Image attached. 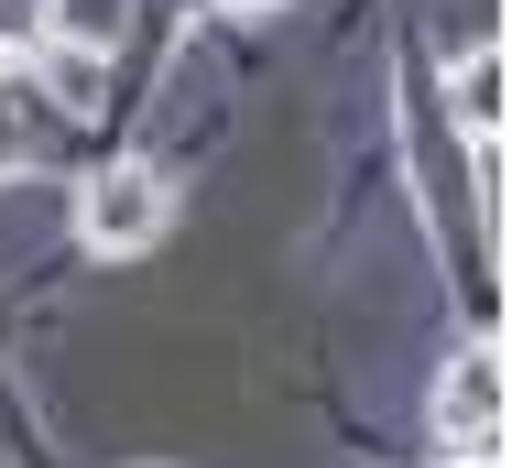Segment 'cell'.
Instances as JSON below:
<instances>
[{
    "label": "cell",
    "instance_id": "8992f818",
    "mask_svg": "<svg viewBox=\"0 0 512 468\" xmlns=\"http://www.w3.org/2000/svg\"><path fill=\"white\" fill-rule=\"evenodd\" d=\"M0 468H11V447H0Z\"/></svg>",
    "mask_w": 512,
    "mask_h": 468
},
{
    "label": "cell",
    "instance_id": "5b68a950",
    "mask_svg": "<svg viewBox=\"0 0 512 468\" xmlns=\"http://www.w3.org/2000/svg\"><path fill=\"white\" fill-rule=\"evenodd\" d=\"M44 22H55V44L109 55V44H120V22H131V0H44Z\"/></svg>",
    "mask_w": 512,
    "mask_h": 468
},
{
    "label": "cell",
    "instance_id": "6da1fadb",
    "mask_svg": "<svg viewBox=\"0 0 512 468\" xmlns=\"http://www.w3.org/2000/svg\"><path fill=\"white\" fill-rule=\"evenodd\" d=\"M164 218H175V186H164L142 153H120V164H99V175L77 186V240H88V251H153Z\"/></svg>",
    "mask_w": 512,
    "mask_h": 468
},
{
    "label": "cell",
    "instance_id": "277c9868",
    "mask_svg": "<svg viewBox=\"0 0 512 468\" xmlns=\"http://www.w3.org/2000/svg\"><path fill=\"white\" fill-rule=\"evenodd\" d=\"M447 109L480 131V142H502V55L480 44V55H458V77H447Z\"/></svg>",
    "mask_w": 512,
    "mask_h": 468
},
{
    "label": "cell",
    "instance_id": "7a4b0ae2",
    "mask_svg": "<svg viewBox=\"0 0 512 468\" xmlns=\"http://www.w3.org/2000/svg\"><path fill=\"white\" fill-rule=\"evenodd\" d=\"M436 447L447 458H491L502 447V338H469L436 371Z\"/></svg>",
    "mask_w": 512,
    "mask_h": 468
},
{
    "label": "cell",
    "instance_id": "3957f363",
    "mask_svg": "<svg viewBox=\"0 0 512 468\" xmlns=\"http://www.w3.org/2000/svg\"><path fill=\"white\" fill-rule=\"evenodd\" d=\"M44 88H55V109L99 120V109H109V55H88V44H44Z\"/></svg>",
    "mask_w": 512,
    "mask_h": 468
},
{
    "label": "cell",
    "instance_id": "52a82bcc",
    "mask_svg": "<svg viewBox=\"0 0 512 468\" xmlns=\"http://www.w3.org/2000/svg\"><path fill=\"white\" fill-rule=\"evenodd\" d=\"M240 11H251V0H240Z\"/></svg>",
    "mask_w": 512,
    "mask_h": 468
}]
</instances>
